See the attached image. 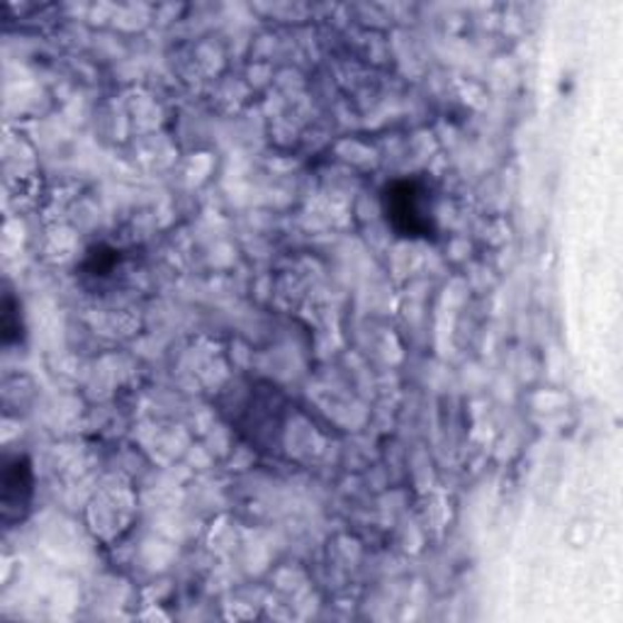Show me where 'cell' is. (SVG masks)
<instances>
[{
  "label": "cell",
  "instance_id": "obj_1",
  "mask_svg": "<svg viewBox=\"0 0 623 623\" xmlns=\"http://www.w3.org/2000/svg\"><path fill=\"white\" fill-rule=\"evenodd\" d=\"M380 210L395 237L412 241L438 239L436 186L428 176L389 178L380 190Z\"/></svg>",
  "mask_w": 623,
  "mask_h": 623
},
{
  "label": "cell",
  "instance_id": "obj_2",
  "mask_svg": "<svg viewBox=\"0 0 623 623\" xmlns=\"http://www.w3.org/2000/svg\"><path fill=\"white\" fill-rule=\"evenodd\" d=\"M34 500V467L28 456L16 453V456L3 458V471H0V518L3 526L12 528L22 524L32 510Z\"/></svg>",
  "mask_w": 623,
  "mask_h": 623
},
{
  "label": "cell",
  "instance_id": "obj_3",
  "mask_svg": "<svg viewBox=\"0 0 623 623\" xmlns=\"http://www.w3.org/2000/svg\"><path fill=\"white\" fill-rule=\"evenodd\" d=\"M24 324H22V307L12 290L3 293V305H0V339L3 346H12L22 339Z\"/></svg>",
  "mask_w": 623,
  "mask_h": 623
},
{
  "label": "cell",
  "instance_id": "obj_4",
  "mask_svg": "<svg viewBox=\"0 0 623 623\" xmlns=\"http://www.w3.org/2000/svg\"><path fill=\"white\" fill-rule=\"evenodd\" d=\"M117 266H120V254L115 249H108V246H98V249L88 251L83 270L93 278H106Z\"/></svg>",
  "mask_w": 623,
  "mask_h": 623
}]
</instances>
